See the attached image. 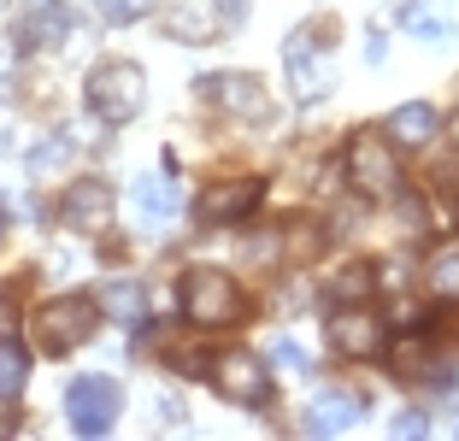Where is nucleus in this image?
Listing matches in <instances>:
<instances>
[{
	"label": "nucleus",
	"mask_w": 459,
	"mask_h": 441,
	"mask_svg": "<svg viewBox=\"0 0 459 441\" xmlns=\"http://www.w3.org/2000/svg\"><path fill=\"white\" fill-rule=\"evenodd\" d=\"M82 100H89V112H95L100 124L124 130V124H135V112L148 107V77H142L135 59H100V65L82 77Z\"/></svg>",
	"instance_id": "1"
},
{
	"label": "nucleus",
	"mask_w": 459,
	"mask_h": 441,
	"mask_svg": "<svg viewBox=\"0 0 459 441\" xmlns=\"http://www.w3.org/2000/svg\"><path fill=\"white\" fill-rule=\"evenodd\" d=\"M183 312H189V324H201V330H230V324L247 318V294L242 282L230 277V271L218 265H195L183 271Z\"/></svg>",
	"instance_id": "2"
},
{
	"label": "nucleus",
	"mask_w": 459,
	"mask_h": 441,
	"mask_svg": "<svg viewBox=\"0 0 459 441\" xmlns=\"http://www.w3.org/2000/svg\"><path fill=\"white\" fill-rule=\"evenodd\" d=\"M95 324H100V300H89V294H59V300L36 307L30 342H36V353H48V359H65V353H77L82 342L95 335Z\"/></svg>",
	"instance_id": "3"
},
{
	"label": "nucleus",
	"mask_w": 459,
	"mask_h": 441,
	"mask_svg": "<svg viewBox=\"0 0 459 441\" xmlns=\"http://www.w3.org/2000/svg\"><path fill=\"white\" fill-rule=\"evenodd\" d=\"M283 71H289V94L295 100H325L336 89V59H330V41L318 24H300L295 36L283 41Z\"/></svg>",
	"instance_id": "4"
},
{
	"label": "nucleus",
	"mask_w": 459,
	"mask_h": 441,
	"mask_svg": "<svg viewBox=\"0 0 459 441\" xmlns=\"http://www.w3.org/2000/svg\"><path fill=\"white\" fill-rule=\"evenodd\" d=\"M348 183L359 188V195H371V201H383V195H401V160H394V142L389 130H359L348 142Z\"/></svg>",
	"instance_id": "5"
},
{
	"label": "nucleus",
	"mask_w": 459,
	"mask_h": 441,
	"mask_svg": "<svg viewBox=\"0 0 459 441\" xmlns=\"http://www.w3.org/2000/svg\"><path fill=\"white\" fill-rule=\"evenodd\" d=\"M118 412H124V388L112 376H77L65 388V418L77 436H107L118 424Z\"/></svg>",
	"instance_id": "6"
},
{
	"label": "nucleus",
	"mask_w": 459,
	"mask_h": 441,
	"mask_svg": "<svg viewBox=\"0 0 459 441\" xmlns=\"http://www.w3.org/2000/svg\"><path fill=\"white\" fill-rule=\"evenodd\" d=\"M206 383H212L230 406H247V412H259V406L271 401V371H265L259 353H218V359L206 365Z\"/></svg>",
	"instance_id": "7"
},
{
	"label": "nucleus",
	"mask_w": 459,
	"mask_h": 441,
	"mask_svg": "<svg viewBox=\"0 0 459 441\" xmlns=\"http://www.w3.org/2000/svg\"><path fill=\"white\" fill-rule=\"evenodd\" d=\"M201 100L218 107L224 118H242V124H259L271 112L259 77H247V71H212V77H201Z\"/></svg>",
	"instance_id": "8"
},
{
	"label": "nucleus",
	"mask_w": 459,
	"mask_h": 441,
	"mask_svg": "<svg viewBox=\"0 0 459 441\" xmlns=\"http://www.w3.org/2000/svg\"><path fill=\"white\" fill-rule=\"evenodd\" d=\"M259 195H265L259 177H224V183H206L201 188L195 212H201V224H242V218L259 206Z\"/></svg>",
	"instance_id": "9"
},
{
	"label": "nucleus",
	"mask_w": 459,
	"mask_h": 441,
	"mask_svg": "<svg viewBox=\"0 0 459 441\" xmlns=\"http://www.w3.org/2000/svg\"><path fill=\"white\" fill-rule=\"evenodd\" d=\"M383 318L377 312H365V307H342L336 318H330V348L342 353V359H377L383 353Z\"/></svg>",
	"instance_id": "10"
},
{
	"label": "nucleus",
	"mask_w": 459,
	"mask_h": 441,
	"mask_svg": "<svg viewBox=\"0 0 459 441\" xmlns=\"http://www.w3.org/2000/svg\"><path fill=\"white\" fill-rule=\"evenodd\" d=\"M177 177L171 171H153V177H135V188H130V212H135V224L148 229V236H160V229H171V218H177Z\"/></svg>",
	"instance_id": "11"
},
{
	"label": "nucleus",
	"mask_w": 459,
	"mask_h": 441,
	"mask_svg": "<svg viewBox=\"0 0 459 441\" xmlns=\"http://www.w3.org/2000/svg\"><path fill=\"white\" fill-rule=\"evenodd\" d=\"M59 218H65L71 229H107L112 224V188L100 183V177H77V183L59 195Z\"/></svg>",
	"instance_id": "12"
},
{
	"label": "nucleus",
	"mask_w": 459,
	"mask_h": 441,
	"mask_svg": "<svg viewBox=\"0 0 459 441\" xmlns=\"http://www.w3.org/2000/svg\"><path fill=\"white\" fill-rule=\"evenodd\" d=\"M165 36H177V41H212V36H224L218 0H171V6H165Z\"/></svg>",
	"instance_id": "13"
},
{
	"label": "nucleus",
	"mask_w": 459,
	"mask_h": 441,
	"mask_svg": "<svg viewBox=\"0 0 459 441\" xmlns=\"http://www.w3.org/2000/svg\"><path fill=\"white\" fill-rule=\"evenodd\" d=\"M359 394H348V388H325L318 401L307 406V429L312 436H342V429H353L359 424Z\"/></svg>",
	"instance_id": "14"
},
{
	"label": "nucleus",
	"mask_w": 459,
	"mask_h": 441,
	"mask_svg": "<svg viewBox=\"0 0 459 441\" xmlns=\"http://www.w3.org/2000/svg\"><path fill=\"white\" fill-rule=\"evenodd\" d=\"M436 130H442V118L424 100H406V107L389 112V142L394 147H424V142H436Z\"/></svg>",
	"instance_id": "15"
},
{
	"label": "nucleus",
	"mask_w": 459,
	"mask_h": 441,
	"mask_svg": "<svg viewBox=\"0 0 459 441\" xmlns=\"http://www.w3.org/2000/svg\"><path fill=\"white\" fill-rule=\"evenodd\" d=\"M18 30H24L30 48H65V41H71V13L59 6V0H41L36 13H24Z\"/></svg>",
	"instance_id": "16"
},
{
	"label": "nucleus",
	"mask_w": 459,
	"mask_h": 441,
	"mask_svg": "<svg viewBox=\"0 0 459 441\" xmlns=\"http://www.w3.org/2000/svg\"><path fill=\"white\" fill-rule=\"evenodd\" d=\"M401 30L419 41H447L454 36V13H447L442 0H406L401 6Z\"/></svg>",
	"instance_id": "17"
},
{
	"label": "nucleus",
	"mask_w": 459,
	"mask_h": 441,
	"mask_svg": "<svg viewBox=\"0 0 459 441\" xmlns=\"http://www.w3.org/2000/svg\"><path fill=\"white\" fill-rule=\"evenodd\" d=\"M371 289H377V271H371V259H348V265L330 277V300H336V307H359Z\"/></svg>",
	"instance_id": "18"
},
{
	"label": "nucleus",
	"mask_w": 459,
	"mask_h": 441,
	"mask_svg": "<svg viewBox=\"0 0 459 441\" xmlns=\"http://www.w3.org/2000/svg\"><path fill=\"white\" fill-rule=\"evenodd\" d=\"M24 383H30V353L6 335V342H0V401H18Z\"/></svg>",
	"instance_id": "19"
},
{
	"label": "nucleus",
	"mask_w": 459,
	"mask_h": 441,
	"mask_svg": "<svg viewBox=\"0 0 459 441\" xmlns=\"http://www.w3.org/2000/svg\"><path fill=\"white\" fill-rule=\"evenodd\" d=\"M100 307H107L118 324H135L142 312H148V289H142V282H107V294H100Z\"/></svg>",
	"instance_id": "20"
},
{
	"label": "nucleus",
	"mask_w": 459,
	"mask_h": 441,
	"mask_svg": "<svg viewBox=\"0 0 459 441\" xmlns=\"http://www.w3.org/2000/svg\"><path fill=\"white\" fill-rule=\"evenodd\" d=\"M424 277H430V289L442 294V300H459V247H454V254H436Z\"/></svg>",
	"instance_id": "21"
},
{
	"label": "nucleus",
	"mask_w": 459,
	"mask_h": 441,
	"mask_svg": "<svg viewBox=\"0 0 459 441\" xmlns=\"http://www.w3.org/2000/svg\"><path fill=\"white\" fill-rule=\"evenodd\" d=\"M95 13L124 30V24H142V18L153 13V0H95Z\"/></svg>",
	"instance_id": "22"
},
{
	"label": "nucleus",
	"mask_w": 459,
	"mask_h": 441,
	"mask_svg": "<svg viewBox=\"0 0 459 441\" xmlns=\"http://www.w3.org/2000/svg\"><path fill=\"white\" fill-rule=\"evenodd\" d=\"M271 359H277V365H283V371H307V353H300L295 348V342H289V335H277V342H271Z\"/></svg>",
	"instance_id": "23"
},
{
	"label": "nucleus",
	"mask_w": 459,
	"mask_h": 441,
	"mask_svg": "<svg viewBox=\"0 0 459 441\" xmlns=\"http://www.w3.org/2000/svg\"><path fill=\"white\" fill-rule=\"evenodd\" d=\"M18 54H13V48H6V41H0V100H6V94H13L18 89Z\"/></svg>",
	"instance_id": "24"
},
{
	"label": "nucleus",
	"mask_w": 459,
	"mask_h": 441,
	"mask_svg": "<svg viewBox=\"0 0 459 441\" xmlns=\"http://www.w3.org/2000/svg\"><path fill=\"white\" fill-rule=\"evenodd\" d=\"M394 436H424V429H430V424H424V412H401V418H394Z\"/></svg>",
	"instance_id": "25"
},
{
	"label": "nucleus",
	"mask_w": 459,
	"mask_h": 441,
	"mask_svg": "<svg viewBox=\"0 0 459 441\" xmlns=\"http://www.w3.org/2000/svg\"><path fill=\"white\" fill-rule=\"evenodd\" d=\"M160 424H183V401L177 394H160Z\"/></svg>",
	"instance_id": "26"
},
{
	"label": "nucleus",
	"mask_w": 459,
	"mask_h": 441,
	"mask_svg": "<svg viewBox=\"0 0 459 441\" xmlns=\"http://www.w3.org/2000/svg\"><path fill=\"white\" fill-rule=\"evenodd\" d=\"M365 59H371V65L383 59V30H371V36H365Z\"/></svg>",
	"instance_id": "27"
},
{
	"label": "nucleus",
	"mask_w": 459,
	"mask_h": 441,
	"mask_svg": "<svg viewBox=\"0 0 459 441\" xmlns=\"http://www.w3.org/2000/svg\"><path fill=\"white\" fill-rule=\"evenodd\" d=\"M0 236H6V212H0Z\"/></svg>",
	"instance_id": "28"
}]
</instances>
